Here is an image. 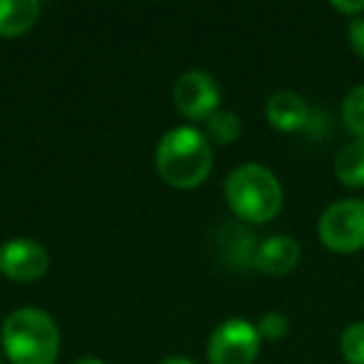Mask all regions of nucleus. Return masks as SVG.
Returning <instances> with one entry per match:
<instances>
[{"instance_id": "f257e3e1", "label": "nucleus", "mask_w": 364, "mask_h": 364, "mask_svg": "<svg viewBox=\"0 0 364 364\" xmlns=\"http://www.w3.org/2000/svg\"><path fill=\"white\" fill-rule=\"evenodd\" d=\"M155 167L170 188L193 190L213 172V145L198 127H175L157 145Z\"/></svg>"}, {"instance_id": "f03ea898", "label": "nucleus", "mask_w": 364, "mask_h": 364, "mask_svg": "<svg viewBox=\"0 0 364 364\" xmlns=\"http://www.w3.org/2000/svg\"><path fill=\"white\" fill-rule=\"evenodd\" d=\"M0 337L11 364H55L60 352L55 319L36 307L16 309L3 324Z\"/></svg>"}, {"instance_id": "7ed1b4c3", "label": "nucleus", "mask_w": 364, "mask_h": 364, "mask_svg": "<svg viewBox=\"0 0 364 364\" xmlns=\"http://www.w3.org/2000/svg\"><path fill=\"white\" fill-rule=\"evenodd\" d=\"M225 195H228L230 210L245 223H269L282 210V185L272 170L257 162L230 172L225 182Z\"/></svg>"}, {"instance_id": "20e7f679", "label": "nucleus", "mask_w": 364, "mask_h": 364, "mask_svg": "<svg viewBox=\"0 0 364 364\" xmlns=\"http://www.w3.org/2000/svg\"><path fill=\"white\" fill-rule=\"evenodd\" d=\"M322 245L332 252L349 255L364 247V200H339L322 213L317 225Z\"/></svg>"}, {"instance_id": "39448f33", "label": "nucleus", "mask_w": 364, "mask_h": 364, "mask_svg": "<svg viewBox=\"0 0 364 364\" xmlns=\"http://www.w3.org/2000/svg\"><path fill=\"white\" fill-rule=\"evenodd\" d=\"M257 327L242 317H232L223 322L213 332L208 344L210 364H252L259 354Z\"/></svg>"}, {"instance_id": "423d86ee", "label": "nucleus", "mask_w": 364, "mask_h": 364, "mask_svg": "<svg viewBox=\"0 0 364 364\" xmlns=\"http://www.w3.org/2000/svg\"><path fill=\"white\" fill-rule=\"evenodd\" d=\"M175 107L188 120H208L220 105V87L213 75L203 70H190L175 82Z\"/></svg>"}, {"instance_id": "0eeeda50", "label": "nucleus", "mask_w": 364, "mask_h": 364, "mask_svg": "<svg viewBox=\"0 0 364 364\" xmlns=\"http://www.w3.org/2000/svg\"><path fill=\"white\" fill-rule=\"evenodd\" d=\"M48 252L36 240L18 237L0 245V272L16 282H36L48 272Z\"/></svg>"}, {"instance_id": "6e6552de", "label": "nucleus", "mask_w": 364, "mask_h": 364, "mask_svg": "<svg viewBox=\"0 0 364 364\" xmlns=\"http://www.w3.org/2000/svg\"><path fill=\"white\" fill-rule=\"evenodd\" d=\"M299 257H302V250H299L297 240L289 237V235H272L255 250L252 264L259 272L282 277V274L292 272L297 267Z\"/></svg>"}, {"instance_id": "1a4fd4ad", "label": "nucleus", "mask_w": 364, "mask_h": 364, "mask_svg": "<svg viewBox=\"0 0 364 364\" xmlns=\"http://www.w3.org/2000/svg\"><path fill=\"white\" fill-rule=\"evenodd\" d=\"M267 120L282 132H294L307 125L309 107L302 95L292 90H279L267 100Z\"/></svg>"}, {"instance_id": "9d476101", "label": "nucleus", "mask_w": 364, "mask_h": 364, "mask_svg": "<svg viewBox=\"0 0 364 364\" xmlns=\"http://www.w3.org/2000/svg\"><path fill=\"white\" fill-rule=\"evenodd\" d=\"M41 16L38 0H0V38H18L36 26Z\"/></svg>"}, {"instance_id": "9b49d317", "label": "nucleus", "mask_w": 364, "mask_h": 364, "mask_svg": "<svg viewBox=\"0 0 364 364\" xmlns=\"http://www.w3.org/2000/svg\"><path fill=\"white\" fill-rule=\"evenodd\" d=\"M334 175L344 188H364V140H352L337 152Z\"/></svg>"}, {"instance_id": "f8f14e48", "label": "nucleus", "mask_w": 364, "mask_h": 364, "mask_svg": "<svg viewBox=\"0 0 364 364\" xmlns=\"http://www.w3.org/2000/svg\"><path fill=\"white\" fill-rule=\"evenodd\" d=\"M205 130H208V140L218 145H230L240 135V117L230 110H218L205 120Z\"/></svg>"}, {"instance_id": "ddd939ff", "label": "nucleus", "mask_w": 364, "mask_h": 364, "mask_svg": "<svg viewBox=\"0 0 364 364\" xmlns=\"http://www.w3.org/2000/svg\"><path fill=\"white\" fill-rule=\"evenodd\" d=\"M342 120L354 140H364V85H357L347 92L342 102Z\"/></svg>"}, {"instance_id": "4468645a", "label": "nucleus", "mask_w": 364, "mask_h": 364, "mask_svg": "<svg viewBox=\"0 0 364 364\" xmlns=\"http://www.w3.org/2000/svg\"><path fill=\"white\" fill-rule=\"evenodd\" d=\"M339 349L347 364H364V322H352L344 327Z\"/></svg>"}, {"instance_id": "2eb2a0df", "label": "nucleus", "mask_w": 364, "mask_h": 364, "mask_svg": "<svg viewBox=\"0 0 364 364\" xmlns=\"http://www.w3.org/2000/svg\"><path fill=\"white\" fill-rule=\"evenodd\" d=\"M287 329H289V322H287V317H284L282 312H267L257 324L259 337L269 339V342H277V339H282L284 334H287Z\"/></svg>"}, {"instance_id": "dca6fc26", "label": "nucleus", "mask_w": 364, "mask_h": 364, "mask_svg": "<svg viewBox=\"0 0 364 364\" xmlns=\"http://www.w3.org/2000/svg\"><path fill=\"white\" fill-rule=\"evenodd\" d=\"M347 38H349V46H352V50L364 60V16L352 18V21H349Z\"/></svg>"}, {"instance_id": "f3484780", "label": "nucleus", "mask_w": 364, "mask_h": 364, "mask_svg": "<svg viewBox=\"0 0 364 364\" xmlns=\"http://www.w3.org/2000/svg\"><path fill=\"white\" fill-rule=\"evenodd\" d=\"M332 8L349 18H359L364 13V0H347V3H344V0H334Z\"/></svg>"}, {"instance_id": "a211bd4d", "label": "nucleus", "mask_w": 364, "mask_h": 364, "mask_svg": "<svg viewBox=\"0 0 364 364\" xmlns=\"http://www.w3.org/2000/svg\"><path fill=\"white\" fill-rule=\"evenodd\" d=\"M160 364H195L190 357H167V359H162Z\"/></svg>"}, {"instance_id": "6ab92c4d", "label": "nucleus", "mask_w": 364, "mask_h": 364, "mask_svg": "<svg viewBox=\"0 0 364 364\" xmlns=\"http://www.w3.org/2000/svg\"><path fill=\"white\" fill-rule=\"evenodd\" d=\"M73 364H102L100 359H95V357H80L77 362H73Z\"/></svg>"}]
</instances>
